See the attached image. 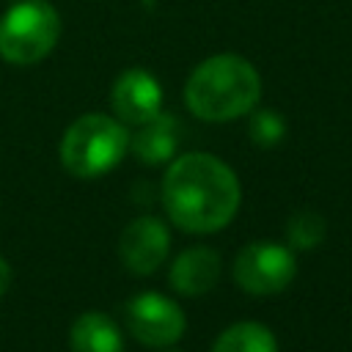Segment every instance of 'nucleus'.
Masks as SVG:
<instances>
[{
  "label": "nucleus",
  "instance_id": "f8f14e48",
  "mask_svg": "<svg viewBox=\"0 0 352 352\" xmlns=\"http://www.w3.org/2000/svg\"><path fill=\"white\" fill-rule=\"evenodd\" d=\"M212 352H278V341L261 322H236L220 333Z\"/></svg>",
  "mask_w": 352,
  "mask_h": 352
},
{
  "label": "nucleus",
  "instance_id": "4468645a",
  "mask_svg": "<svg viewBox=\"0 0 352 352\" xmlns=\"http://www.w3.org/2000/svg\"><path fill=\"white\" fill-rule=\"evenodd\" d=\"M286 135V121L275 110H256L250 118V140L261 148H272L283 140Z\"/></svg>",
  "mask_w": 352,
  "mask_h": 352
},
{
  "label": "nucleus",
  "instance_id": "2eb2a0df",
  "mask_svg": "<svg viewBox=\"0 0 352 352\" xmlns=\"http://www.w3.org/2000/svg\"><path fill=\"white\" fill-rule=\"evenodd\" d=\"M11 278H14V272H11V264L0 256V297L8 292V286H11Z\"/></svg>",
  "mask_w": 352,
  "mask_h": 352
},
{
  "label": "nucleus",
  "instance_id": "20e7f679",
  "mask_svg": "<svg viewBox=\"0 0 352 352\" xmlns=\"http://www.w3.org/2000/svg\"><path fill=\"white\" fill-rule=\"evenodd\" d=\"M60 36V16L47 0H19L0 19V58L16 66L38 63Z\"/></svg>",
  "mask_w": 352,
  "mask_h": 352
},
{
  "label": "nucleus",
  "instance_id": "f257e3e1",
  "mask_svg": "<svg viewBox=\"0 0 352 352\" xmlns=\"http://www.w3.org/2000/svg\"><path fill=\"white\" fill-rule=\"evenodd\" d=\"M239 198L236 173L204 151L176 157L162 179V206L190 234H212L228 226L239 209Z\"/></svg>",
  "mask_w": 352,
  "mask_h": 352
},
{
  "label": "nucleus",
  "instance_id": "7ed1b4c3",
  "mask_svg": "<svg viewBox=\"0 0 352 352\" xmlns=\"http://www.w3.org/2000/svg\"><path fill=\"white\" fill-rule=\"evenodd\" d=\"M129 148V132L118 118L88 113L80 116L60 140V162L77 179H96L113 170Z\"/></svg>",
  "mask_w": 352,
  "mask_h": 352
},
{
  "label": "nucleus",
  "instance_id": "0eeeda50",
  "mask_svg": "<svg viewBox=\"0 0 352 352\" xmlns=\"http://www.w3.org/2000/svg\"><path fill=\"white\" fill-rule=\"evenodd\" d=\"M170 250V234L157 217H135L118 239V256L135 275H151L160 270Z\"/></svg>",
  "mask_w": 352,
  "mask_h": 352
},
{
  "label": "nucleus",
  "instance_id": "9b49d317",
  "mask_svg": "<svg viewBox=\"0 0 352 352\" xmlns=\"http://www.w3.org/2000/svg\"><path fill=\"white\" fill-rule=\"evenodd\" d=\"M72 352H124V336L118 324L104 314H82L69 333Z\"/></svg>",
  "mask_w": 352,
  "mask_h": 352
},
{
  "label": "nucleus",
  "instance_id": "f03ea898",
  "mask_svg": "<svg viewBox=\"0 0 352 352\" xmlns=\"http://www.w3.org/2000/svg\"><path fill=\"white\" fill-rule=\"evenodd\" d=\"M261 80L250 60L239 55H212L198 63L184 85V102L204 121H231L256 107Z\"/></svg>",
  "mask_w": 352,
  "mask_h": 352
},
{
  "label": "nucleus",
  "instance_id": "6e6552de",
  "mask_svg": "<svg viewBox=\"0 0 352 352\" xmlns=\"http://www.w3.org/2000/svg\"><path fill=\"white\" fill-rule=\"evenodd\" d=\"M110 104L118 121L140 126L162 113V88L146 69H129L113 82Z\"/></svg>",
  "mask_w": 352,
  "mask_h": 352
},
{
  "label": "nucleus",
  "instance_id": "39448f33",
  "mask_svg": "<svg viewBox=\"0 0 352 352\" xmlns=\"http://www.w3.org/2000/svg\"><path fill=\"white\" fill-rule=\"evenodd\" d=\"M294 253L286 245H275L270 239L245 245L234 261V280L248 294L283 292L294 280Z\"/></svg>",
  "mask_w": 352,
  "mask_h": 352
},
{
  "label": "nucleus",
  "instance_id": "423d86ee",
  "mask_svg": "<svg viewBox=\"0 0 352 352\" xmlns=\"http://www.w3.org/2000/svg\"><path fill=\"white\" fill-rule=\"evenodd\" d=\"M182 308L165 294H138L126 302V327L146 346H170L184 333Z\"/></svg>",
  "mask_w": 352,
  "mask_h": 352
},
{
  "label": "nucleus",
  "instance_id": "ddd939ff",
  "mask_svg": "<svg viewBox=\"0 0 352 352\" xmlns=\"http://www.w3.org/2000/svg\"><path fill=\"white\" fill-rule=\"evenodd\" d=\"M286 236H289L292 248H297V250L316 248L324 239V220H322V214L308 212V209L292 214L289 217V226H286Z\"/></svg>",
  "mask_w": 352,
  "mask_h": 352
},
{
  "label": "nucleus",
  "instance_id": "1a4fd4ad",
  "mask_svg": "<svg viewBox=\"0 0 352 352\" xmlns=\"http://www.w3.org/2000/svg\"><path fill=\"white\" fill-rule=\"evenodd\" d=\"M220 270H223V261L212 248H190L173 261L170 286L179 294L198 297V294H206L217 283Z\"/></svg>",
  "mask_w": 352,
  "mask_h": 352
},
{
  "label": "nucleus",
  "instance_id": "9d476101",
  "mask_svg": "<svg viewBox=\"0 0 352 352\" xmlns=\"http://www.w3.org/2000/svg\"><path fill=\"white\" fill-rule=\"evenodd\" d=\"M176 146H179V124L173 116H165V113L140 124L138 132L129 138L132 154L146 165L168 162L176 154Z\"/></svg>",
  "mask_w": 352,
  "mask_h": 352
}]
</instances>
